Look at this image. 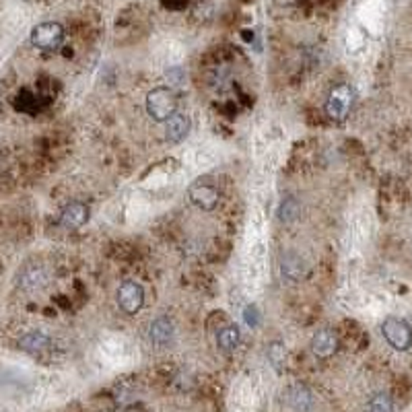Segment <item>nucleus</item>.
Segmentation results:
<instances>
[{
	"label": "nucleus",
	"mask_w": 412,
	"mask_h": 412,
	"mask_svg": "<svg viewBox=\"0 0 412 412\" xmlns=\"http://www.w3.org/2000/svg\"><path fill=\"white\" fill-rule=\"evenodd\" d=\"M147 112L157 122H167L178 114V97L169 87H157L147 95Z\"/></svg>",
	"instance_id": "f257e3e1"
},
{
	"label": "nucleus",
	"mask_w": 412,
	"mask_h": 412,
	"mask_svg": "<svg viewBox=\"0 0 412 412\" xmlns=\"http://www.w3.org/2000/svg\"><path fill=\"white\" fill-rule=\"evenodd\" d=\"M64 42V27L56 21H46V23L35 25L31 29V44L40 50L52 52Z\"/></svg>",
	"instance_id": "f03ea898"
},
{
	"label": "nucleus",
	"mask_w": 412,
	"mask_h": 412,
	"mask_svg": "<svg viewBox=\"0 0 412 412\" xmlns=\"http://www.w3.org/2000/svg\"><path fill=\"white\" fill-rule=\"evenodd\" d=\"M382 334L388 344L396 350H408L412 346V328L406 320L388 318L382 324Z\"/></svg>",
	"instance_id": "7ed1b4c3"
},
{
	"label": "nucleus",
	"mask_w": 412,
	"mask_h": 412,
	"mask_svg": "<svg viewBox=\"0 0 412 412\" xmlns=\"http://www.w3.org/2000/svg\"><path fill=\"white\" fill-rule=\"evenodd\" d=\"M353 108V89L348 85H336L326 101V114L334 122H343Z\"/></svg>",
	"instance_id": "20e7f679"
},
{
	"label": "nucleus",
	"mask_w": 412,
	"mask_h": 412,
	"mask_svg": "<svg viewBox=\"0 0 412 412\" xmlns=\"http://www.w3.org/2000/svg\"><path fill=\"white\" fill-rule=\"evenodd\" d=\"M144 303V291L142 287L135 282V280H128L124 285H120L118 289V305L124 314H137L138 309L142 307Z\"/></svg>",
	"instance_id": "39448f33"
},
{
	"label": "nucleus",
	"mask_w": 412,
	"mask_h": 412,
	"mask_svg": "<svg viewBox=\"0 0 412 412\" xmlns=\"http://www.w3.org/2000/svg\"><path fill=\"white\" fill-rule=\"evenodd\" d=\"M190 200L198 206V208H202V210H212L214 206L219 205L221 194H219V190H217L214 185L200 182L194 183V185L190 188Z\"/></svg>",
	"instance_id": "423d86ee"
},
{
	"label": "nucleus",
	"mask_w": 412,
	"mask_h": 412,
	"mask_svg": "<svg viewBox=\"0 0 412 412\" xmlns=\"http://www.w3.org/2000/svg\"><path fill=\"white\" fill-rule=\"evenodd\" d=\"M89 221V208L83 202H70L60 212V225L67 229H81Z\"/></svg>",
	"instance_id": "0eeeda50"
},
{
	"label": "nucleus",
	"mask_w": 412,
	"mask_h": 412,
	"mask_svg": "<svg viewBox=\"0 0 412 412\" xmlns=\"http://www.w3.org/2000/svg\"><path fill=\"white\" fill-rule=\"evenodd\" d=\"M336 348H338V336L332 330H320V332L314 334L311 350H314L316 357H321V359L332 357L336 353Z\"/></svg>",
	"instance_id": "6e6552de"
},
{
	"label": "nucleus",
	"mask_w": 412,
	"mask_h": 412,
	"mask_svg": "<svg viewBox=\"0 0 412 412\" xmlns=\"http://www.w3.org/2000/svg\"><path fill=\"white\" fill-rule=\"evenodd\" d=\"M50 346H52V338L47 334H44V332H40V330L27 332V334H23L19 338V348L25 350V353H29V355H42V353H46Z\"/></svg>",
	"instance_id": "1a4fd4ad"
},
{
	"label": "nucleus",
	"mask_w": 412,
	"mask_h": 412,
	"mask_svg": "<svg viewBox=\"0 0 412 412\" xmlns=\"http://www.w3.org/2000/svg\"><path fill=\"white\" fill-rule=\"evenodd\" d=\"M190 132V118L183 114H173L167 120V128H165V138L173 144L182 142L183 138Z\"/></svg>",
	"instance_id": "9d476101"
},
{
	"label": "nucleus",
	"mask_w": 412,
	"mask_h": 412,
	"mask_svg": "<svg viewBox=\"0 0 412 412\" xmlns=\"http://www.w3.org/2000/svg\"><path fill=\"white\" fill-rule=\"evenodd\" d=\"M149 338H151V343L157 344V346H165V344L171 343V338H173V324H171V320L169 318H157L155 321H151Z\"/></svg>",
	"instance_id": "9b49d317"
},
{
	"label": "nucleus",
	"mask_w": 412,
	"mask_h": 412,
	"mask_svg": "<svg viewBox=\"0 0 412 412\" xmlns=\"http://www.w3.org/2000/svg\"><path fill=\"white\" fill-rule=\"evenodd\" d=\"M280 270H282V276L289 280H301L307 273V266L295 253H285L280 260Z\"/></svg>",
	"instance_id": "f8f14e48"
},
{
	"label": "nucleus",
	"mask_w": 412,
	"mask_h": 412,
	"mask_svg": "<svg viewBox=\"0 0 412 412\" xmlns=\"http://www.w3.org/2000/svg\"><path fill=\"white\" fill-rule=\"evenodd\" d=\"M47 282V270L42 268V266H29L21 273V278H19V285L27 289V291H35L40 287H44Z\"/></svg>",
	"instance_id": "ddd939ff"
},
{
	"label": "nucleus",
	"mask_w": 412,
	"mask_h": 412,
	"mask_svg": "<svg viewBox=\"0 0 412 412\" xmlns=\"http://www.w3.org/2000/svg\"><path fill=\"white\" fill-rule=\"evenodd\" d=\"M311 391L305 388V386H293L289 389V404L295 408L297 412H305L311 408Z\"/></svg>",
	"instance_id": "4468645a"
},
{
	"label": "nucleus",
	"mask_w": 412,
	"mask_h": 412,
	"mask_svg": "<svg viewBox=\"0 0 412 412\" xmlns=\"http://www.w3.org/2000/svg\"><path fill=\"white\" fill-rule=\"evenodd\" d=\"M239 338H241V334H239V328L237 326H225L217 334V344H219L221 350L231 353V350H235L239 346Z\"/></svg>",
	"instance_id": "2eb2a0df"
},
{
	"label": "nucleus",
	"mask_w": 412,
	"mask_h": 412,
	"mask_svg": "<svg viewBox=\"0 0 412 412\" xmlns=\"http://www.w3.org/2000/svg\"><path fill=\"white\" fill-rule=\"evenodd\" d=\"M299 214H301V208H299V202L295 198H285V200L280 202L278 219H280L282 223H295Z\"/></svg>",
	"instance_id": "dca6fc26"
},
{
	"label": "nucleus",
	"mask_w": 412,
	"mask_h": 412,
	"mask_svg": "<svg viewBox=\"0 0 412 412\" xmlns=\"http://www.w3.org/2000/svg\"><path fill=\"white\" fill-rule=\"evenodd\" d=\"M367 412H394V402L386 391H379V394L369 398Z\"/></svg>",
	"instance_id": "f3484780"
},
{
	"label": "nucleus",
	"mask_w": 412,
	"mask_h": 412,
	"mask_svg": "<svg viewBox=\"0 0 412 412\" xmlns=\"http://www.w3.org/2000/svg\"><path fill=\"white\" fill-rule=\"evenodd\" d=\"M268 361L276 371H282L287 365V348L282 343H273L268 346Z\"/></svg>",
	"instance_id": "a211bd4d"
},
{
	"label": "nucleus",
	"mask_w": 412,
	"mask_h": 412,
	"mask_svg": "<svg viewBox=\"0 0 412 412\" xmlns=\"http://www.w3.org/2000/svg\"><path fill=\"white\" fill-rule=\"evenodd\" d=\"M21 110H25V112H31L35 105H38V101H35V97L31 95L29 91H21V95L17 97V101H15Z\"/></svg>",
	"instance_id": "6ab92c4d"
},
{
	"label": "nucleus",
	"mask_w": 412,
	"mask_h": 412,
	"mask_svg": "<svg viewBox=\"0 0 412 412\" xmlns=\"http://www.w3.org/2000/svg\"><path fill=\"white\" fill-rule=\"evenodd\" d=\"M246 321L250 324V326H258V309L250 305L248 309H246Z\"/></svg>",
	"instance_id": "aec40b11"
}]
</instances>
